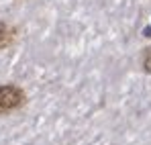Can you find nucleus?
Segmentation results:
<instances>
[{
  "instance_id": "4",
  "label": "nucleus",
  "mask_w": 151,
  "mask_h": 145,
  "mask_svg": "<svg viewBox=\"0 0 151 145\" xmlns=\"http://www.w3.org/2000/svg\"><path fill=\"white\" fill-rule=\"evenodd\" d=\"M143 37H147V39H151V25H147V27L143 29Z\"/></svg>"
},
{
  "instance_id": "1",
  "label": "nucleus",
  "mask_w": 151,
  "mask_h": 145,
  "mask_svg": "<svg viewBox=\"0 0 151 145\" xmlns=\"http://www.w3.org/2000/svg\"><path fill=\"white\" fill-rule=\"evenodd\" d=\"M27 102V94L23 88L14 84H2L0 86V115H8L17 108H21Z\"/></svg>"
},
{
  "instance_id": "3",
  "label": "nucleus",
  "mask_w": 151,
  "mask_h": 145,
  "mask_svg": "<svg viewBox=\"0 0 151 145\" xmlns=\"http://www.w3.org/2000/svg\"><path fill=\"white\" fill-rule=\"evenodd\" d=\"M141 66H143V72L151 74V47L143 49V55H141Z\"/></svg>"
},
{
  "instance_id": "2",
  "label": "nucleus",
  "mask_w": 151,
  "mask_h": 145,
  "mask_svg": "<svg viewBox=\"0 0 151 145\" xmlns=\"http://www.w3.org/2000/svg\"><path fill=\"white\" fill-rule=\"evenodd\" d=\"M14 35H17V29H12V27H8L6 23L0 21V49L10 47L14 41Z\"/></svg>"
}]
</instances>
